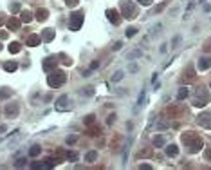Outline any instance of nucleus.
Listing matches in <instances>:
<instances>
[{
    "label": "nucleus",
    "mask_w": 211,
    "mask_h": 170,
    "mask_svg": "<svg viewBox=\"0 0 211 170\" xmlns=\"http://www.w3.org/2000/svg\"><path fill=\"white\" fill-rule=\"evenodd\" d=\"M9 49H11V53H13V51H15V53H16V51H18L20 47H18V43H13V45H11V47H9Z\"/></svg>",
    "instance_id": "5"
},
{
    "label": "nucleus",
    "mask_w": 211,
    "mask_h": 170,
    "mask_svg": "<svg viewBox=\"0 0 211 170\" xmlns=\"http://www.w3.org/2000/svg\"><path fill=\"white\" fill-rule=\"evenodd\" d=\"M188 94V91H184V89H182V91H180V93H179V98H180V100H182V98H184V96Z\"/></svg>",
    "instance_id": "6"
},
{
    "label": "nucleus",
    "mask_w": 211,
    "mask_h": 170,
    "mask_svg": "<svg viewBox=\"0 0 211 170\" xmlns=\"http://www.w3.org/2000/svg\"><path fill=\"white\" fill-rule=\"evenodd\" d=\"M67 4H69V6H72V7H74V6H76V4H78V0H67Z\"/></svg>",
    "instance_id": "7"
},
{
    "label": "nucleus",
    "mask_w": 211,
    "mask_h": 170,
    "mask_svg": "<svg viewBox=\"0 0 211 170\" xmlns=\"http://www.w3.org/2000/svg\"><path fill=\"white\" fill-rule=\"evenodd\" d=\"M211 65L209 58H202V62H198V69H208Z\"/></svg>",
    "instance_id": "1"
},
{
    "label": "nucleus",
    "mask_w": 211,
    "mask_h": 170,
    "mask_svg": "<svg viewBox=\"0 0 211 170\" xmlns=\"http://www.w3.org/2000/svg\"><path fill=\"white\" fill-rule=\"evenodd\" d=\"M126 35H128V36H132V35H135V29H128V31H126Z\"/></svg>",
    "instance_id": "8"
},
{
    "label": "nucleus",
    "mask_w": 211,
    "mask_h": 170,
    "mask_svg": "<svg viewBox=\"0 0 211 170\" xmlns=\"http://www.w3.org/2000/svg\"><path fill=\"white\" fill-rule=\"evenodd\" d=\"M108 18L112 20V22H115V24L119 22V18H117V13H115V11H108Z\"/></svg>",
    "instance_id": "2"
},
{
    "label": "nucleus",
    "mask_w": 211,
    "mask_h": 170,
    "mask_svg": "<svg viewBox=\"0 0 211 170\" xmlns=\"http://www.w3.org/2000/svg\"><path fill=\"white\" fill-rule=\"evenodd\" d=\"M5 69H7V71H15V69H16V65H15V63H7V65H5Z\"/></svg>",
    "instance_id": "4"
},
{
    "label": "nucleus",
    "mask_w": 211,
    "mask_h": 170,
    "mask_svg": "<svg viewBox=\"0 0 211 170\" xmlns=\"http://www.w3.org/2000/svg\"><path fill=\"white\" fill-rule=\"evenodd\" d=\"M168 154H170V156H175V154H177V147H175V145H172V147L168 149Z\"/></svg>",
    "instance_id": "3"
}]
</instances>
